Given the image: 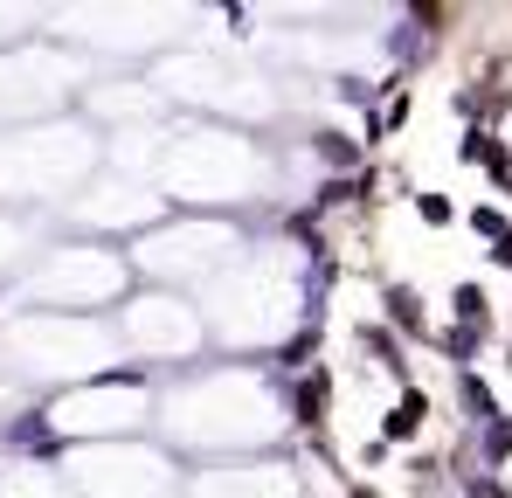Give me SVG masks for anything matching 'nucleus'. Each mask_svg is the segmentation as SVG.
I'll use <instances>...</instances> for the list:
<instances>
[{"label": "nucleus", "mask_w": 512, "mask_h": 498, "mask_svg": "<svg viewBox=\"0 0 512 498\" xmlns=\"http://www.w3.org/2000/svg\"><path fill=\"white\" fill-rule=\"evenodd\" d=\"M464 409L478 415V429H492V422H499V409H492V388H485V381H471V374H464Z\"/></svg>", "instance_id": "f257e3e1"}, {"label": "nucleus", "mask_w": 512, "mask_h": 498, "mask_svg": "<svg viewBox=\"0 0 512 498\" xmlns=\"http://www.w3.org/2000/svg\"><path fill=\"white\" fill-rule=\"evenodd\" d=\"M457 319H464V332H471V326L485 332V291H471V284H464V291H457Z\"/></svg>", "instance_id": "f03ea898"}, {"label": "nucleus", "mask_w": 512, "mask_h": 498, "mask_svg": "<svg viewBox=\"0 0 512 498\" xmlns=\"http://www.w3.org/2000/svg\"><path fill=\"white\" fill-rule=\"evenodd\" d=\"M416 422H423V395H409V402H402V409L388 415V436H409V429H416Z\"/></svg>", "instance_id": "7ed1b4c3"}, {"label": "nucleus", "mask_w": 512, "mask_h": 498, "mask_svg": "<svg viewBox=\"0 0 512 498\" xmlns=\"http://www.w3.org/2000/svg\"><path fill=\"white\" fill-rule=\"evenodd\" d=\"M388 305H395V326H423V312H416V298H409V291H395V298H388Z\"/></svg>", "instance_id": "20e7f679"}, {"label": "nucleus", "mask_w": 512, "mask_h": 498, "mask_svg": "<svg viewBox=\"0 0 512 498\" xmlns=\"http://www.w3.org/2000/svg\"><path fill=\"white\" fill-rule=\"evenodd\" d=\"M512 450V429L506 422H492V429H485V457H492V464H499V457H506Z\"/></svg>", "instance_id": "39448f33"}, {"label": "nucleus", "mask_w": 512, "mask_h": 498, "mask_svg": "<svg viewBox=\"0 0 512 498\" xmlns=\"http://www.w3.org/2000/svg\"><path fill=\"white\" fill-rule=\"evenodd\" d=\"M423 222H450V201L443 194H423Z\"/></svg>", "instance_id": "423d86ee"}, {"label": "nucleus", "mask_w": 512, "mask_h": 498, "mask_svg": "<svg viewBox=\"0 0 512 498\" xmlns=\"http://www.w3.org/2000/svg\"><path fill=\"white\" fill-rule=\"evenodd\" d=\"M499 263H506V270H512V236H506V243H499Z\"/></svg>", "instance_id": "0eeeda50"}]
</instances>
